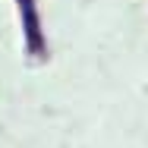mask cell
Instances as JSON below:
<instances>
[{
    "label": "cell",
    "mask_w": 148,
    "mask_h": 148,
    "mask_svg": "<svg viewBox=\"0 0 148 148\" xmlns=\"http://www.w3.org/2000/svg\"><path fill=\"white\" fill-rule=\"evenodd\" d=\"M19 16H22V35H25V51L32 57H44L47 54V41L41 29V16H38V3L35 0H16Z\"/></svg>",
    "instance_id": "cell-1"
}]
</instances>
